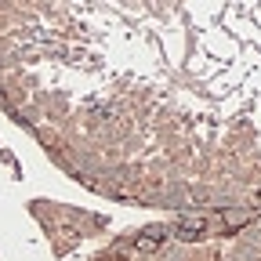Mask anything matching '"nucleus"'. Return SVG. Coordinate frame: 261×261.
Instances as JSON below:
<instances>
[{
    "label": "nucleus",
    "mask_w": 261,
    "mask_h": 261,
    "mask_svg": "<svg viewBox=\"0 0 261 261\" xmlns=\"http://www.w3.org/2000/svg\"><path fill=\"white\" fill-rule=\"evenodd\" d=\"M163 240H167V228H163V225H152V228H145V232L134 240V247H138V250H156Z\"/></svg>",
    "instance_id": "1"
},
{
    "label": "nucleus",
    "mask_w": 261,
    "mask_h": 261,
    "mask_svg": "<svg viewBox=\"0 0 261 261\" xmlns=\"http://www.w3.org/2000/svg\"><path fill=\"white\" fill-rule=\"evenodd\" d=\"M178 232H181V240H199L207 232V218H181Z\"/></svg>",
    "instance_id": "2"
},
{
    "label": "nucleus",
    "mask_w": 261,
    "mask_h": 261,
    "mask_svg": "<svg viewBox=\"0 0 261 261\" xmlns=\"http://www.w3.org/2000/svg\"><path fill=\"white\" fill-rule=\"evenodd\" d=\"M105 261H120V258H116V254H109V258H105Z\"/></svg>",
    "instance_id": "3"
}]
</instances>
